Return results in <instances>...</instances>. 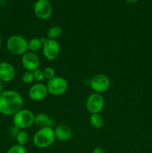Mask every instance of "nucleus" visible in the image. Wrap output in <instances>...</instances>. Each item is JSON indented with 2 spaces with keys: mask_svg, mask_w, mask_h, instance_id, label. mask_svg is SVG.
I'll list each match as a JSON object with an SVG mask.
<instances>
[{
  "mask_svg": "<svg viewBox=\"0 0 152 153\" xmlns=\"http://www.w3.org/2000/svg\"><path fill=\"white\" fill-rule=\"evenodd\" d=\"M89 123L93 128H100L104 126V120L100 114H93L89 117Z\"/></svg>",
  "mask_w": 152,
  "mask_h": 153,
  "instance_id": "17",
  "label": "nucleus"
},
{
  "mask_svg": "<svg viewBox=\"0 0 152 153\" xmlns=\"http://www.w3.org/2000/svg\"><path fill=\"white\" fill-rule=\"evenodd\" d=\"M128 2H130V3H136L138 1H139V0H126Z\"/></svg>",
  "mask_w": 152,
  "mask_h": 153,
  "instance_id": "24",
  "label": "nucleus"
},
{
  "mask_svg": "<svg viewBox=\"0 0 152 153\" xmlns=\"http://www.w3.org/2000/svg\"><path fill=\"white\" fill-rule=\"evenodd\" d=\"M35 80L34 76V72L26 71L22 74V81L25 85H29V84L33 83V82Z\"/></svg>",
  "mask_w": 152,
  "mask_h": 153,
  "instance_id": "19",
  "label": "nucleus"
},
{
  "mask_svg": "<svg viewBox=\"0 0 152 153\" xmlns=\"http://www.w3.org/2000/svg\"><path fill=\"white\" fill-rule=\"evenodd\" d=\"M2 92V83H1V82L0 81V94Z\"/></svg>",
  "mask_w": 152,
  "mask_h": 153,
  "instance_id": "25",
  "label": "nucleus"
},
{
  "mask_svg": "<svg viewBox=\"0 0 152 153\" xmlns=\"http://www.w3.org/2000/svg\"><path fill=\"white\" fill-rule=\"evenodd\" d=\"M1 37H0V47H1Z\"/></svg>",
  "mask_w": 152,
  "mask_h": 153,
  "instance_id": "26",
  "label": "nucleus"
},
{
  "mask_svg": "<svg viewBox=\"0 0 152 153\" xmlns=\"http://www.w3.org/2000/svg\"><path fill=\"white\" fill-rule=\"evenodd\" d=\"M34 79H35V80H37V82H43V81L45 79L43 71V70H40V69H37V70H36L35 71H34Z\"/></svg>",
  "mask_w": 152,
  "mask_h": 153,
  "instance_id": "22",
  "label": "nucleus"
},
{
  "mask_svg": "<svg viewBox=\"0 0 152 153\" xmlns=\"http://www.w3.org/2000/svg\"><path fill=\"white\" fill-rule=\"evenodd\" d=\"M54 131H55V138L61 141L69 140L72 137L73 134L72 128L64 124H61V125L56 126V128L54 129Z\"/></svg>",
  "mask_w": 152,
  "mask_h": 153,
  "instance_id": "13",
  "label": "nucleus"
},
{
  "mask_svg": "<svg viewBox=\"0 0 152 153\" xmlns=\"http://www.w3.org/2000/svg\"><path fill=\"white\" fill-rule=\"evenodd\" d=\"M34 124L40 128H53L55 126V121L46 114L39 113L34 117Z\"/></svg>",
  "mask_w": 152,
  "mask_h": 153,
  "instance_id": "14",
  "label": "nucleus"
},
{
  "mask_svg": "<svg viewBox=\"0 0 152 153\" xmlns=\"http://www.w3.org/2000/svg\"><path fill=\"white\" fill-rule=\"evenodd\" d=\"M34 117L31 111L21 109L13 116V126L19 129H25L34 123Z\"/></svg>",
  "mask_w": 152,
  "mask_h": 153,
  "instance_id": "4",
  "label": "nucleus"
},
{
  "mask_svg": "<svg viewBox=\"0 0 152 153\" xmlns=\"http://www.w3.org/2000/svg\"><path fill=\"white\" fill-rule=\"evenodd\" d=\"M55 139L56 138L53 128H40L34 134L33 143L36 147L45 149L52 146Z\"/></svg>",
  "mask_w": 152,
  "mask_h": 153,
  "instance_id": "2",
  "label": "nucleus"
},
{
  "mask_svg": "<svg viewBox=\"0 0 152 153\" xmlns=\"http://www.w3.org/2000/svg\"><path fill=\"white\" fill-rule=\"evenodd\" d=\"M7 153H26V149L25 146L19 144H16L12 146L7 151Z\"/></svg>",
  "mask_w": 152,
  "mask_h": 153,
  "instance_id": "20",
  "label": "nucleus"
},
{
  "mask_svg": "<svg viewBox=\"0 0 152 153\" xmlns=\"http://www.w3.org/2000/svg\"><path fill=\"white\" fill-rule=\"evenodd\" d=\"M63 29L60 26L51 27L47 31V38L50 40H57L63 35Z\"/></svg>",
  "mask_w": 152,
  "mask_h": 153,
  "instance_id": "16",
  "label": "nucleus"
},
{
  "mask_svg": "<svg viewBox=\"0 0 152 153\" xmlns=\"http://www.w3.org/2000/svg\"><path fill=\"white\" fill-rule=\"evenodd\" d=\"M48 94L46 85L40 82L34 84L28 90V97L33 101H41L46 98Z\"/></svg>",
  "mask_w": 152,
  "mask_h": 153,
  "instance_id": "11",
  "label": "nucleus"
},
{
  "mask_svg": "<svg viewBox=\"0 0 152 153\" xmlns=\"http://www.w3.org/2000/svg\"><path fill=\"white\" fill-rule=\"evenodd\" d=\"M23 107V99L18 92L12 90L0 94V114L13 116Z\"/></svg>",
  "mask_w": 152,
  "mask_h": 153,
  "instance_id": "1",
  "label": "nucleus"
},
{
  "mask_svg": "<svg viewBox=\"0 0 152 153\" xmlns=\"http://www.w3.org/2000/svg\"><path fill=\"white\" fill-rule=\"evenodd\" d=\"M48 93L51 95L58 97L65 94L68 89V82L65 79L59 76H55L46 84Z\"/></svg>",
  "mask_w": 152,
  "mask_h": 153,
  "instance_id": "5",
  "label": "nucleus"
},
{
  "mask_svg": "<svg viewBox=\"0 0 152 153\" xmlns=\"http://www.w3.org/2000/svg\"><path fill=\"white\" fill-rule=\"evenodd\" d=\"M104 107V100L100 94L92 93L86 101V110L91 114H99Z\"/></svg>",
  "mask_w": 152,
  "mask_h": 153,
  "instance_id": "7",
  "label": "nucleus"
},
{
  "mask_svg": "<svg viewBox=\"0 0 152 153\" xmlns=\"http://www.w3.org/2000/svg\"><path fill=\"white\" fill-rule=\"evenodd\" d=\"M16 139L18 144L25 146V145H26L29 140V134L27 131L21 130L16 135Z\"/></svg>",
  "mask_w": 152,
  "mask_h": 153,
  "instance_id": "18",
  "label": "nucleus"
},
{
  "mask_svg": "<svg viewBox=\"0 0 152 153\" xmlns=\"http://www.w3.org/2000/svg\"><path fill=\"white\" fill-rule=\"evenodd\" d=\"M46 40V38H37V37H34L31 39L28 43V48L30 52H37L38 51L41 50L43 48V41Z\"/></svg>",
  "mask_w": 152,
  "mask_h": 153,
  "instance_id": "15",
  "label": "nucleus"
},
{
  "mask_svg": "<svg viewBox=\"0 0 152 153\" xmlns=\"http://www.w3.org/2000/svg\"><path fill=\"white\" fill-rule=\"evenodd\" d=\"M22 65L26 71L34 72L39 69L40 66V59L38 55L32 52H27L22 55Z\"/></svg>",
  "mask_w": 152,
  "mask_h": 153,
  "instance_id": "9",
  "label": "nucleus"
},
{
  "mask_svg": "<svg viewBox=\"0 0 152 153\" xmlns=\"http://www.w3.org/2000/svg\"><path fill=\"white\" fill-rule=\"evenodd\" d=\"M36 16L41 19H47L52 14V5L48 0H37L34 6Z\"/></svg>",
  "mask_w": 152,
  "mask_h": 153,
  "instance_id": "10",
  "label": "nucleus"
},
{
  "mask_svg": "<svg viewBox=\"0 0 152 153\" xmlns=\"http://www.w3.org/2000/svg\"><path fill=\"white\" fill-rule=\"evenodd\" d=\"M28 41L20 35H12L7 39L6 46L10 54L13 55H23L28 52Z\"/></svg>",
  "mask_w": 152,
  "mask_h": 153,
  "instance_id": "3",
  "label": "nucleus"
},
{
  "mask_svg": "<svg viewBox=\"0 0 152 153\" xmlns=\"http://www.w3.org/2000/svg\"><path fill=\"white\" fill-rule=\"evenodd\" d=\"M110 79L104 74H96L91 78L89 85L94 93L102 94L106 92L110 87Z\"/></svg>",
  "mask_w": 152,
  "mask_h": 153,
  "instance_id": "6",
  "label": "nucleus"
},
{
  "mask_svg": "<svg viewBox=\"0 0 152 153\" xmlns=\"http://www.w3.org/2000/svg\"><path fill=\"white\" fill-rule=\"evenodd\" d=\"M43 71V74H44L45 79H47L48 81L51 80L53 78L55 77V71L52 67H47L44 68Z\"/></svg>",
  "mask_w": 152,
  "mask_h": 153,
  "instance_id": "21",
  "label": "nucleus"
},
{
  "mask_svg": "<svg viewBox=\"0 0 152 153\" xmlns=\"http://www.w3.org/2000/svg\"><path fill=\"white\" fill-rule=\"evenodd\" d=\"M42 50H43V55L46 59L53 61L56 59L60 55L61 46L57 40L46 38V40L43 41Z\"/></svg>",
  "mask_w": 152,
  "mask_h": 153,
  "instance_id": "8",
  "label": "nucleus"
},
{
  "mask_svg": "<svg viewBox=\"0 0 152 153\" xmlns=\"http://www.w3.org/2000/svg\"><path fill=\"white\" fill-rule=\"evenodd\" d=\"M92 153H105L104 149L101 147H95V149H92Z\"/></svg>",
  "mask_w": 152,
  "mask_h": 153,
  "instance_id": "23",
  "label": "nucleus"
},
{
  "mask_svg": "<svg viewBox=\"0 0 152 153\" xmlns=\"http://www.w3.org/2000/svg\"><path fill=\"white\" fill-rule=\"evenodd\" d=\"M15 70L11 64L8 62L0 63V81L10 82L14 79Z\"/></svg>",
  "mask_w": 152,
  "mask_h": 153,
  "instance_id": "12",
  "label": "nucleus"
}]
</instances>
